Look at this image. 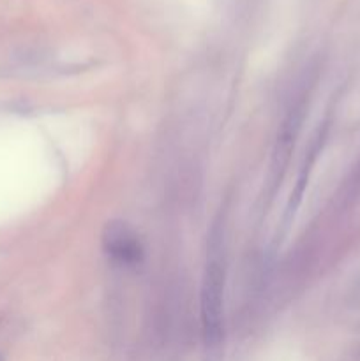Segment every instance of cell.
Masks as SVG:
<instances>
[{"instance_id": "2", "label": "cell", "mask_w": 360, "mask_h": 361, "mask_svg": "<svg viewBox=\"0 0 360 361\" xmlns=\"http://www.w3.org/2000/svg\"><path fill=\"white\" fill-rule=\"evenodd\" d=\"M102 249L119 263L134 267L143 259V247L136 233L122 221H109L101 235Z\"/></svg>"}, {"instance_id": "1", "label": "cell", "mask_w": 360, "mask_h": 361, "mask_svg": "<svg viewBox=\"0 0 360 361\" xmlns=\"http://www.w3.org/2000/svg\"><path fill=\"white\" fill-rule=\"evenodd\" d=\"M224 233L219 222L210 229L205 264L203 284H201V341H203L207 361H221L224 348Z\"/></svg>"}, {"instance_id": "3", "label": "cell", "mask_w": 360, "mask_h": 361, "mask_svg": "<svg viewBox=\"0 0 360 361\" xmlns=\"http://www.w3.org/2000/svg\"><path fill=\"white\" fill-rule=\"evenodd\" d=\"M302 115L304 108L300 102H296L292 109H289L288 116L282 122L281 130H279L277 136V145H275L274 150V162H272V183L277 185L279 180L282 178V173H284L286 166H288L289 154L293 150V145H295L296 136L300 133V123H302Z\"/></svg>"}, {"instance_id": "4", "label": "cell", "mask_w": 360, "mask_h": 361, "mask_svg": "<svg viewBox=\"0 0 360 361\" xmlns=\"http://www.w3.org/2000/svg\"><path fill=\"white\" fill-rule=\"evenodd\" d=\"M0 361H6V360H4V356H2V355H0Z\"/></svg>"}]
</instances>
